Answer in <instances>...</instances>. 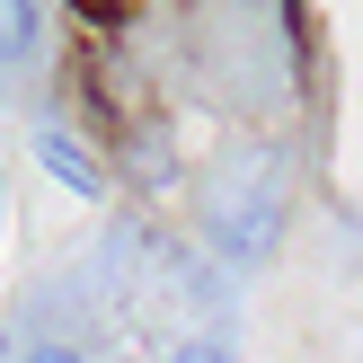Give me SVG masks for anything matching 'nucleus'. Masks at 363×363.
Here are the masks:
<instances>
[{"mask_svg": "<svg viewBox=\"0 0 363 363\" xmlns=\"http://www.w3.org/2000/svg\"><path fill=\"white\" fill-rule=\"evenodd\" d=\"M35 160H45V177L53 186H71L80 204H98L106 195V169H98V151H89L71 124H35Z\"/></svg>", "mask_w": 363, "mask_h": 363, "instance_id": "f257e3e1", "label": "nucleus"}, {"mask_svg": "<svg viewBox=\"0 0 363 363\" xmlns=\"http://www.w3.org/2000/svg\"><path fill=\"white\" fill-rule=\"evenodd\" d=\"M35 35H45V18H35V0H0V71H18L35 53Z\"/></svg>", "mask_w": 363, "mask_h": 363, "instance_id": "f03ea898", "label": "nucleus"}, {"mask_svg": "<svg viewBox=\"0 0 363 363\" xmlns=\"http://www.w3.org/2000/svg\"><path fill=\"white\" fill-rule=\"evenodd\" d=\"M169 363H240V354H230V346H222V337H186V346H177Z\"/></svg>", "mask_w": 363, "mask_h": 363, "instance_id": "7ed1b4c3", "label": "nucleus"}, {"mask_svg": "<svg viewBox=\"0 0 363 363\" xmlns=\"http://www.w3.org/2000/svg\"><path fill=\"white\" fill-rule=\"evenodd\" d=\"M18 363H89L80 346H35V354H18Z\"/></svg>", "mask_w": 363, "mask_h": 363, "instance_id": "20e7f679", "label": "nucleus"}, {"mask_svg": "<svg viewBox=\"0 0 363 363\" xmlns=\"http://www.w3.org/2000/svg\"><path fill=\"white\" fill-rule=\"evenodd\" d=\"M0 363H18V346H9V328H0Z\"/></svg>", "mask_w": 363, "mask_h": 363, "instance_id": "39448f33", "label": "nucleus"}]
</instances>
